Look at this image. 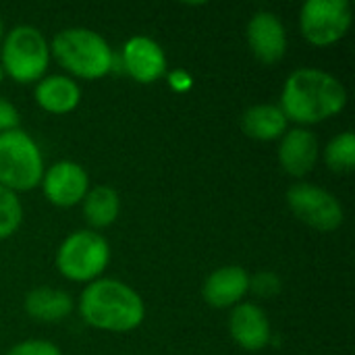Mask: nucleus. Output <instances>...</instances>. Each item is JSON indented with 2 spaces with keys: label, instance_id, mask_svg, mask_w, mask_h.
I'll use <instances>...</instances> for the list:
<instances>
[{
  "label": "nucleus",
  "instance_id": "1",
  "mask_svg": "<svg viewBox=\"0 0 355 355\" xmlns=\"http://www.w3.org/2000/svg\"><path fill=\"white\" fill-rule=\"evenodd\" d=\"M279 106L287 121L308 129L341 114L347 106V89L333 73L304 67L285 79Z\"/></svg>",
  "mask_w": 355,
  "mask_h": 355
},
{
  "label": "nucleus",
  "instance_id": "2",
  "mask_svg": "<svg viewBox=\"0 0 355 355\" xmlns=\"http://www.w3.org/2000/svg\"><path fill=\"white\" fill-rule=\"evenodd\" d=\"M81 320L104 333H131L146 318L141 295L119 279H96L85 285L79 295Z\"/></svg>",
  "mask_w": 355,
  "mask_h": 355
},
{
  "label": "nucleus",
  "instance_id": "3",
  "mask_svg": "<svg viewBox=\"0 0 355 355\" xmlns=\"http://www.w3.org/2000/svg\"><path fill=\"white\" fill-rule=\"evenodd\" d=\"M50 56L69 77L94 81L114 69V52L106 37L89 27H64L50 42Z\"/></svg>",
  "mask_w": 355,
  "mask_h": 355
},
{
  "label": "nucleus",
  "instance_id": "4",
  "mask_svg": "<svg viewBox=\"0 0 355 355\" xmlns=\"http://www.w3.org/2000/svg\"><path fill=\"white\" fill-rule=\"evenodd\" d=\"M50 42L33 25H15L0 44V67L6 77L23 85H35L50 67Z\"/></svg>",
  "mask_w": 355,
  "mask_h": 355
},
{
  "label": "nucleus",
  "instance_id": "5",
  "mask_svg": "<svg viewBox=\"0 0 355 355\" xmlns=\"http://www.w3.org/2000/svg\"><path fill=\"white\" fill-rule=\"evenodd\" d=\"M110 264L108 239L92 229H79L62 239L56 250V270L73 283L102 279Z\"/></svg>",
  "mask_w": 355,
  "mask_h": 355
},
{
  "label": "nucleus",
  "instance_id": "6",
  "mask_svg": "<svg viewBox=\"0 0 355 355\" xmlns=\"http://www.w3.org/2000/svg\"><path fill=\"white\" fill-rule=\"evenodd\" d=\"M44 154L37 141L23 131L0 133V185L21 193L40 187L44 175Z\"/></svg>",
  "mask_w": 355,
  "mask_h": 355
},
{
  "label": "nucleus",
  "instance_id": "7",
  "mask_svg": "<svg viewBox=\"0 0 355 355\" xmlns=\"http://www.w3.org/2000/svg\"><path fill=\"white\" fill-rule=\"evenodd\" d=\"M354 23L347 0H308L300 8V31L312 46L327 48L341 42Z\"/></svg>",
  "mask_w": 355,
  "mask_h": 355
},
{
  "label": "nucleus",
  "instance_id": "8",
  "mask_svg": "<svg viewBox=\"0 0 355 355\" xmlns=\"http://www.w3.org/2000/svg\"><path fill=\"white\" fill-rule=\"evenodd\" d=\"M285 198H287L289 210L304 225L320 233H333L345 220V210L339 198L320 185H314L308 181L293 183L287 189Z\"/></svg>",
  "mask_w": 355,
  "mask_h": 355
},
{
  "label": "nucleus",
  "instance_id": "9",
  "mask_svg": "<svg viewBox=\"0 0 355 355\" xmlns=\"http://www.w3.org/2000/svg\"><path fill=\"white\" fill-rule=\"evenodd\" d=\"M44 198L56 208H73L83 202L89 191V175L75 160H58L42 175Z\"/></svg>",
  "mask_w": 355,
  "mask_h": 355
},
{
  "label": "nucleus",
  "instance_id": "10",
  "mask_svg": "<svg viewBox=\"0 0 355 355\" xmlns=\"http://www.w3.org/2000/svg\"><path fill=\"white\" fill-rule=\"evenodd\" d=\"M123 71L137 83L150 85L166 75V54L162 46L150 35H133L121 50Z\"/></svg>",
  "mask_w": 355,
  "mask_h": 355
},
{
  "label": "nucleus",
  "instance_id": "11",
  "mask_svg": "<svg viewBox=\"0 0 355 355\" xmlns=\"http://www.w3.org/2000/svg\"><path fill=\"white\" fill-rule=\"evenodd\" d=\"M250 52L264 64L283 60L287 52V29L272 10H258L250 17L245 27Z\"/></svg>",
  "mask_w": 355,
  "mask_h": 355
},
{
  "label": "nucleus",
  "instance_id": "12",
  "mask_svg": "<svg viewBox=\"0 0 355 355\" xmlns=\"http://www.w3.org/2000/svg\"><path fill=\"white\" fill-rule=\"evenodd\" d=\"M320 158V144L314 131L306 127L287 129L279 139V164L293 179L310 175Z\"/></svg>",
  "mask_w": 355,
  "mask_h": 355
},
{
  "label": "nucleus",
  "instance_id": "13",
  "mask_svg": "<svg viewBox=\"0 0 355 355\" xmlns=\"http://www.w3.org/2000/svg\"><path fill=\"white\" fill-rule=\"evenodd\" d=\"M229 335L245 352H262L272 341V329L266 312L254 302H241L229 316Z\"/></svg>",
  "mask_w": 355,
  "mask_h": 355
},
{
  "label": "nucleus",
  "instance_id": "14",
  "mask_svg": "<svg viewBox=\"0 0 355 355\" xmlns=\"http://www.w3.org/2000/svg\"><path fill=\"white\" fill-rule=\"evenodd\" d=\"M250 293V272L243 266H220L202 285V297L216 310L235 308Z\"/></svg>",
  "mask_w": 355,
  "mask_h": 355
},
{
  "label": "nucleus",
  "instance_id": "15",
  "mask_svg": "<svg viewBox=\"0 0 355 355\" xmlns=\"http://www.w3.org/2000/svg\"><path fill=\"white\" fill-rule=\"evenodd\" d=\"M35 104L50 114H69L81 102V87L69 75H46L33 85Z\"/></svg>",
  "mask_w": 355,
  "mask_h": 355
},
{
  "label": "nucleus",
  "instance_id": "16",
  "mask_svg": "<svg viewBox=\"0 0 355 355\" xmlns=\"http://www.w3.org/2000/svg\"><path fill=\"white\" fill-rule=\"evenodd\" d=\"M23 308L31 320L52 324V322H60V320L69 318L75 304H73V297L62 289L35 287L25 295Z\"/></svg>",
  "mask_w": 355,
  "mask_h": 355
},
{
  "label": "nucleus",
  "instance_id": "17",
  "mask_svg": "<svg viewBox=\"0 0 355 355\" xmlns=\"http://www.w3.org/2000/svg\"><path fill=\"white\" fill-rule=\"evenodd\" d=\"M241 129L250 139L277 141L287 133L289 121L279 104H254L241 114Z\"/></svg>",
  "mask_w": 355,
  "mask_h": 355
},
{
  "label": "nucleus",
  "instance_id": "18",
  "mask_svg": "<svg viewBox=\"0 0 355 355\" xmlns=\"http://www.w3.org/2000/svg\"><path fill=\"white\" fill-rule=\"evenodd\" d=\"M81 208H83V218L92 231L108 229L110 225L116 223L121 214V196L110 185H96L89 187V191L85 193Z\"/></svg>",
  "mask_w": 355,
  "mask_h": 355
},
{
  "label": "nucleus",
  "instance_id": "19",
  "mask_svg": "<svg viewBox=\"0 0 355 355\" xmlns=\"http://www.w3.org/2000/svg\"><path fill=\"white\" fill-rule=\"evenodd\" d=\"M324 164L337 173V175H347L354 173L355 168V135L354 131H343L335 135L327 146H324Z\"/></svg>",
  "mask_w": 355,
  "mask_h": 355
},
{
  "label": "nucleus",
  "instance_id": "20",
  "mask_svg": "<svg viewBox=\"0 0 355 355\" xmlns=\"http://www.w3.org/2000/svg\"><path fill=\"white\" fill-rule=\"evenodd\" d=\"M23 225V204L19 193L0 185V241L12 237Z\"/></svg>",
  "mask_w": 355,
  "mask_h": 355
},
{
  "label": "nucleus",
  "instance_id": "21",
  "mask_svg": "<svg viewBox=\"0 0 355 355\" xmlns=\"http://www.w3.org/2000/svg\"><path fill=\"white\" fill-rule=\"evenodd\" d=\"M283 289V281L279 275L275 272H258L254 277H250V291L256 295V297H262V300H268V297H277Z\"/></svg>",
  "mask_w": 355,
  "mask_h": 355
},
{
  "label": "nucleus",
  "instance_id": "22",
  "mask_svg": "<svg viewBox=\"0 0 355 355\" xmlns=\"http://www.w3.org/2000/svg\"><path fill=\"white\" fill-rule=\"evenodd\" d=\"M6 355H62L58 345L48 339H25L15 343Z\"/></svg>",
  "mask_w": 355,
  "mask_h": 355
},
{
  "label": "nucleus",
  "instance_id": "23",
  "mask_svg": "<svg viewBox=\"0 0 355 355\" xmlns=\"http://www.w3.org/2000/svg\"><path fill=\"white\" fill-rule=\"evenodd\" d=\"M19 123H21V114L17 106L10 100L0 96V133L19 129Z\"/></svg>",
  "mask_w": 355,
  "mask_h": 355
},
{
  "label": "nucleus",
  "instance_id": "24",
  "mask_svg": "<svg viewBox=\"0 0 355 355\" xmlns=\"http://www.w3.org/2000/svg\"><path fill=\"white\" fill-rule=\"evenodd\" d=\"M166 81H168V87L177 94H185L193 87V77L187 69H173V71H166Z\"/></svg>",
  "mask_w": 355,
  "mask_h": 355
},
{
  "label": "nucleus",
  "instance_id": "25",
  "mask_svg": "<svg viewBox=\"0 0 355 355\" xmlns=\"http://www.w3.org/2000/svg\"><path fill=\"white\" fill-rule=\"evenodd\" d=\"M2 37H4V21L0 17V44H2Z\"/></svg>",
  "mask_w": 355,
  "mask_h": 355
},
{
  "label": "nucleus",
  "instance_id": "26",
  "mask_svg": "<svg viewBox=\"0 0 355 355\" xmlns=\"http://www.w3.org/2000/svg\"><path fill=\"white\" fill-rule=\"evenodd\" d=\"M2 79H4V71H2V67H0V83H2Z\"/></svg>",
  "mask_w": 355,
  "mask_h": 355
}]
</instances>
